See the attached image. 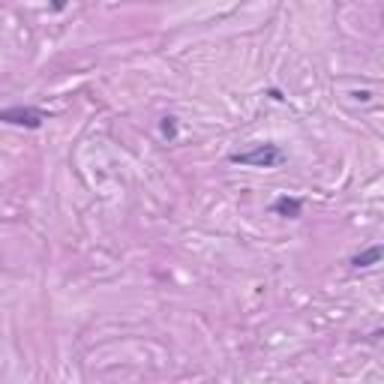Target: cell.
Returning <instances> with one entry per match:
<instances>
[{
	"mask_svg": "<svg viewBox=\"0 0 384 384\" xmlns=\"http://www.w3.org/2000/svg\"><path fill=\"white\" fill-rule=\"evenodd\" d=\"M381 262V246H369V250H363L361 255H354L351 258V264L354 267H373Z\"/></svg>",
	"mask_w": 384,
	"mask_h": 384,
	"instance_id": "277c9868",
	"label": "cell"
},
{
	"mask_svg": "<svg viewBox=\"0 0 384 384\" xmlns=\"http://www.w3.org/2000/svg\"><path fill=\"white\" fill-rule=\"evenodd\" d=\"M159 129H163V135L165 139H178V120L175 117H163V123H159Z\"/></svg>",
	"mask_w": 384,
	"mask_h": 384,
	"instance_id": "5b68a950",
	"label": "cell"
},
{
	"mask_svg": "<svg viewBox=\"0 0 384 384\" xmlns=\"http://www.w3.org/2000/svg\"><path fill=\"white\" fill-rule=\"evenodd\" d=\"M286 153L279 151L277 144H258L252 151H243V153H231V163L234 165H252V168H274L279 165Z\"/></svg>",
	"mask_w": 384,
	"mask_h": 384,
	"instance_id": "6da1fadb",
	"label": "cell"
},
{
	"mask_svg": "<svg viewBox=\"0 0 384 384\" xmlns=\"http://www.w3.org/2000/svg\"><path fill=\"white\" fill-rule=\"evenodd\" d=\"M0 120L12 123V127H24V129H40L45 120V111L33 105H9V108H0Z\"/></svg>",
	"mask_w": 384,
	"mask_h": 384,
	"instance_id": "7a4b0ae2",
	"label": "cell"
},
{
	"mask_svg": "<svg viewBox=\"0 0 384 384\" xmlns=\"http://www.w3.org/2000/svg\"><path fill=\"white\" fill-rule=\"evenodd\" d=\"M274 210L279 216H286V219H294V216H301V210H303V202L301 198H289V195H282L274 202Z\"/></svg>",
	"mask_w": 384,
	"mask_h": 384,
	"instance_id": "3957f363",
	"label": "cell"
},
{
	"mask_svg": "<svg viewBox=\"0 0 384 384\" xmlns=\"http://www.w3.org/2000/svg\"><path fill=\"white\" fill-rule=\"evenodd\" d=\"M64 6H66V0H52V9H54V12H60Z\"/></svg>",
	"mask_w": 384,
	"mask_h": 384,
	"instance_id": "8992f818",
	"label": "cell"
}]
</instances>
